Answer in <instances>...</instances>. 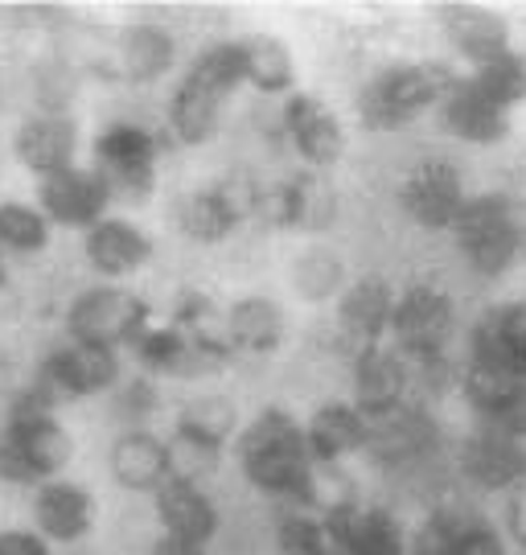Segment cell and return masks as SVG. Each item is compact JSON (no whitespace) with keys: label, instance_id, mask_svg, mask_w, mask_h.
Returning a JSON list of instances; mask_svg holds the SVG:
<instances>
[{"label":"cell","instance_id":"obj_1","mask_svg":"<svg viewBox=\"0 0 526 555\" xmlns=\"http://www.w3.org/2000/svg\"><path fill=\"white\" fill-rule=\"evenodd\" d=\"M239 469L252 481L259 494L268 498H293L309 502L312 486V456L305 444V424L293 420L284 408H264L259 416L239 433L234 440Z\"/></svg>","mask_w":526,"mask_h":555},{"label":"cell","instance_id":"obj_2","mask_svg":"<svg viewBox=\"0 0 526 555\" xmlns=\"http://www.w3.org/2000/svg\"><path fill=\"white\" fill-rule=\"evenodd\" d=\"M54 412L59 408H50L34 387H25L13 399L9 420L0 428V481L38 490L41 481H54L70 465L75 440Z\"/></svg>","mask_w":526,"mask_h":555},{"label":"cell","instance_id":"obj_3","mask_svg":"<svg viewBox=\"0 0 526 555\" xmlns=\"http://www.w3.org/2000/svg\"><path fill=\"white\" fill-rule=\"evenodd\" d=\"M243 87V50L239 41H218L210 50H202L194 66L181 75L174 100H169V128L181 144H206L215 140L222 107Z\"/></svg>","mask_w":526,"mask_h":555},{"label":"cell","instance_id":"obj_4","mask_svg":"<svg viewBox=\"0 0 526 555\" xmlns=\"http://www.w3.org/2000/svg\"><path fill=\"white\" fill-rule=\"evenodd\" d=\"M457 87V70L445 62H408L371 79L358 95V119L367 132H399Z\"/></svg>","mask_w":526,"mask_h":555},{"label":"cell","instance_id":"obj_5","mask_svg":"<svg viewBox=\"0 0 526 555\" xmlns=\"http://www.w3.org/2000/svg\"><path fill=\"white\" fill-rule=\"evenodd\" d=\"M457 235L461 256L477 276H502L518 263V231H523V215L506 194H477L465 198L461 215L449 227Z\"/></svg>","mask_w":526,"mask_h":555},{"label":"cell","instance_id":"obj_6","mask_svg":"<svg viewBox=\"0 0 526 555\" xmlns=\"http://www.w3.org/2000/svg\"><path fill=\"white\" fill-rule=\"evenodd\" d=\"M149 325H153L149 305L119 284H95V288L78 293L66 309V337L82 341V346L112 350V354H119L124 346L132 350Z\"/></svg>","mask_w":526,"mask_h":555},{"label":"cell","instance_id":"obj_7","mask_svg":"<svg viewBox=\"0 0 526 555\" xmlns=\"http://www.w3.org/2000/svg\"><path fill=\"white\" fill-rule=\"evenodd\" d=\"M91 169L103 185L112 190V198L149 202L156 190V137L140 124H112L103 128L91 144Z\"/></svg>","mask_w":526,"mask_h":555},{"label":"cell","instance_id":"obj_8","mask_svg":"<svg viewBox=\"0 0 526 555\" xmlns=\"http://www.w3.org/2000/svg\"><path fill=\"white\" fill-rule=\"evenodd\" d=\"M119 383V354L112 350H99V346H82V341H62L50 354L38 362V378H34V391H38L50 408L59 403H75V399H91L112 391Z\"/></svg>","mask_w":526,"mask_h":555},{"label":"cell","instance_id":"obj_9","mask_svg":"<svg viewBox=\"0 0 526 555\" xmlns=\"http://www.w3.org/2000/svg\"><path fill=\"white\" fill-rule=\"evenodd\" d=\"M390 337H395V350L403 362H436L449 346L452 330H457V309L452 300L432 288V284H415L403 297H395L390 309Z\"/></svg>","mask_w":526,"mask_h":555},{"label":"cell","instance_id":"obj_10","mask_svg":"<svg viewBox=\"0 0 526 555\" xmlns=\"http://www.w3.org/2000/svg\"><path fill=\"white\" fill-rule=\"evenodd\" d=\"M107 206H112V190L91 165H70L62 173L38 178V210L50 227L87 235L99 219H107Z\"/></svg>","mask_w":526,"mask_h":555},{"label":"cell","instance_id":"obj_11","mask_svg":"<svg viewBox=\"0 0 526 555\" xmlns=\"http://www.w3.org/2000/svg\"><path fill=\"white\" fill-rule=\"evenodd\" d=\"M399 206L415 227L424 231H449L452 219L465 206V181L461 169L445 157H428L411 165V173L399 185Z\"/></svg>","mask_w":526,"mask_h":555},{"label":"cell","instance_id":"obj_12","mask_svg":"<svg viewBox=\"0 0 526 555\" xmlns=\"http://www.w3.org/2000/svg\"><path fill=\"white\" fill-rule=\"evenodd\" d=\"M252 210H259V190L222 181V185H202L177 202V231L194 243H222L239 231V222Z\"/></svg>","mask_w":526,"mask_h":555},{"label":"cell","instance_id":"obj_13","mask_svg":"<svg viewBox=\"0 0 526 555\" xmlns=\"http://www.w3.org/2000/svg\"><path fill=\"white\" fill-rule=\"evenodd\" d=\"M473 366L526 378V300H506L482 313L473 325Z\"/></svg>","mask_w":526,"mask_h":555},{"label":"cell","instance_id":"obj_14","mask_svg":"<svg viewBox=\"0 0 526 555\" xmlns=\"http://www.w3.org/2000/svg\"><path fill=\"white\" fill-rule=\"evenodd\" d=\"M284 132H288L296 153L317 169H330L346 153V128H342L337 112L325 107L317 95H305V91H293L284 100Z\"/></svg>","mask_w":526,"mask_h":555},{"label":"cell","instance_id":"obj_15","mask_svg":"<svg viewBox=\"0 0 526 555\" xmlns=\"http://www.w3.org/2000/svg\"><path fill=\"white\" fill-rule=\"evenodd\" d=\"M75 153H78V124L66 112H34L29 119H21L17 137H13V157L29 173H38V178L70 169Z\"/></svg>","mask_w":526,"mask_h":555},{"label":"cell","instance_id":"obj_16","mask_svg":"<svg viewBox=\"0 0 526 555\" xmlns=\"http://www.w3.org/2000/svg\"><path fill=\"white\" fill-rule=\"evenodd\" d=\"M95 527V498L87 486L54 477L34 490V531L46 543H78Z\"/></svg>","mask_w":526,"mask_h":555},{"label":"cell","instance_id":"obj_17","mask_svg":"<svg viewBox=\"0 0 526 555\" xmlns=\"http://www.w3.org/2000/svg\"><path fill=\"white\" fill-rule=\"evenodd\" d=\"M403 391H408V362L390 346H362L354 358V408L367 420H379L403 408Z\"/></svg>","mask_w":526,"mask_h":555},{"label":"cell","instance_id":"obj_18","mask_svg":"<svg viewBox=\"0 0 526 555\" xmlns=\"http://www.w3.org/2000/svg\"><path fill=\"white\" fill-rule=\"evenodd\" d=\"M465 399L473 412L486 420L489 433H502L510 440H526V378L493 375L486 366H465Z\"/></svg>","mask_w":526,"mask_h":555},{"label":"cell","instance_id":"obj_19","mask_svg":"<svg viewBox=\"0 0 526 555\" xmlns=\"http://www.w3.org/2000/svg\"><path fill=\"white\" fill-rule=\"evenodd\" d=\"M82 256L91 263V272L103 280H124L149 268L153 259V238L140 231L137 222L128 219H99L87 235H82Z\"/></svg>","mask_w":526,"mask_h":555},{"label":"cell","instance_id":"obj_20","mask_svg":"<svg viewBox=\"0 0 526 555\" xmlns=\"http://www.w3.org/2000/svg\"><path fill=\"white\" fill-rule=\"evenodd\" d=\"M259 210L275 227H288V231H325L337 219V194L325 181L300 173V178L280 181L268 194H259Z\"/></svg>","mask_w":526,"mask_h":555},{"label":"cell","instance_id":"obj_21","mask_svg":"<svg viewBox=\"0 0 526 555\" xmlns=\"http://www.w3.org/2000/svg\"><path fill=\"white\" fill-rule=\"evenodd\" d=\"M112 477L132 494H156L174 477V449L149 428H128L119 433L112 453H107Z\"/></svg>","mask_w":526,"mask_h":555},{"label":"cell","instance_id":"obj_22","mask_svg":"<svg viewBox=\"0 0 526 555\" xmlns=\"http://www.w3.org/2000/svg\"><path fill=\"white\" fill-rule=\"evenodd\" d=\"M156 518L165 527V535L190 539V543H210L218 535V506L210 502V494L190 481V477L174 474L161 490L153 494Z\"/></svg>","mask_w":526,"mask_h":555},{"label":"cell","instance_id":"obj_23","mask_svg":"<svg viewBox=\"0 0 526 555\" xmlns=\"http://www.w3.org/2000/svg\"><path fill=\"white\" fill-rule=\"evenodd\" d=\"M440 128L465 144H498L510 137V112L486 100L473 79H457V87L440 100Z\"/></svg>","mask_w":526,"mask_h":555},{"label":"cell","instance_id":"obj_24","mask_svg":"<svg viewBox=\"0 0 526 555\" xmlns=\"http://www.w3.org/2000/svg\"><path fill=\"white\" fill-rule=\"evenodd\" d=\"M440 25H445V38L452 41V50L473 62V66H482V62L510 50L506 17L486 9V4H445Z\"/></svg>","mask_w":526,"mask_h":555},{"label":"cell","instance_id":"obj_25","mask_svg":"<svg viewBox=\"0 0 526 555\" xmlns=\"http://www.w3.org/2000/svg\"><path fill=\"white\" fill-rule=\"evenodd\" d=\"M325 527L333 539V555H408L403 527L387 511L354 506L346 515H330Z\"/></svg>","mask_w":526,"mask_h":555},{"label":"cell","instance_id":"obj_26","mask_svg":"<svg viewBox=\"0 0 526 555\" xmlns=\"http://www.w3.org/2000/svg\"><path fill=\"white\" fill-rule=\"evenodd\" d=\"M461 469L469 481H477L482 490H514L526 477V449L523 440H510L502 433L482 428L461 453Z\"/></svg>","mask_w":526,"mask_h":555},{"label":"cell","instance_id":"obj_27","mask_svg":"<svg viewBox=\"0 0 526 555\" xmlns=\"http://www.w3.org/2000/svg\"><path fill=\"white\" fill-rule=\"evenodd\" d=\"M177 41L161 25H124L116 38V70L128 82H156L174 70Z\"/></svg>","mask_w":526,"mask_h":555},{"label":"cell","instance_id":"obj_28","mask_svg":"<svg viewBox=\"0 0 526 555\" xmlns=\"http://www.w3.org/2000/svg\"><path fill=\"white\" fill-rule=\"evenodd\" d=\"M312 465H337L342 456L367 449V416L354 403H325L305 424Z\"/></svg>","mask_w":526,"mask_h":555},{"label":"cell","instance_id":"obj_29","mask_svg":"<svg viewBox=\"0 0 526 555\" xmlns=\"http://www.w3.org/2000/svg\"><path fill=\"white\" fill-rule=\"evenodd\" d=\"M132 354H137V362L149 375H165V378H202L210 375V371H218L215 362L202 354L177 325H149L144 337L132 346Z\"/></svg>","mask_w":526,"mask_h":555},{"label":"cell","instance_id":"obj_30","mask_svg":"<svg viewBox=\"0 0 526 555\" xmlns=\"http://www.w3.org/2000/svg\"><path fill=\"white\" fill-rule=\"evenodd\" d=\"M239 433V408L227 396H197L177 416V440L197 456H218Z\"/></svg>","mask_w":526,"mask_h":555},{"label":"cell","instance_id":"obj_31","mask_svg":"<svg viewBox=\"0 0 526 555\" xmlns=\"http://www.w3.org/2000/svg\"><path fill=\"white\" fill-rule=\"evenodd\" d=\"M390 309H395V288L383 276H362L342 288L337 297V321L342 330L358 341H379L390 325Z\"/></svg>","mask_w":526,"mask_h":555},{"label":"cell","instance_id":"obj_32","mask_svg":"<svg viewBox=\"0 0 526 555\" xmlns=\"http://www.w3.org/2000/svg\"><path fill=\"white\" fill-rule=\"evenodd\" d=\"M432 444H436V428H432V420L420 416V412L395 408L387 416L367 420V449H371L379 461L403 465V461L424 456Z\"/></svg>","mask_w":526,"mask_h":555},{"label":"cell","instance_id":"obj_33","mask_svg":"<svg viewBox=\"0 0 526 555\" xmlns=\"http://www.w3.org/2000/svg\"><path fill=\"white\" fill-rule=\"evenodd\" d=\"M284 309L272 297H243L227 309V337H231V350L243 354H275L280 341H284Z\"/></svg>","mask_w":526,"mask_h":555},{"label":"cell","instance_id":"obj_34","mask_svg":"<svg viewBox=\"0 0 526 555\" xmlns=\"http://www.w3.org/2000/svg\"><path fill=\"white\" fill-rule=\"evenodd\" d=\"M243 50V82H252L264 95H288L296 82L293 50L272 34H252L239 41Z\"/></svg>","mask_w":526,"mask_h":555},{"label":"cell","instance_id":"obj_35","mask_svg":"<svg viewBox=\"0 0 526 555\" xmlns=\"http://www.w3.org/2000/svg\"><path fill=\"white\" fill-rule=\"evenodd\" d=\"M174 325L194 341L202 354L215 362L218 371L234 358L231 337H227V313H222L210 297H202V293H185L181 305H177V313H174Z\"/></svg>","mask_w":526,"mask_h":555},{"label":"cell","instance_id":"obj_36","mask_svg":"<svg viewBox=\"0 0 526 555\" xmlns=\"http://www.w3.org/2000/svg\"><path fill=\"white\" fill-rule=\"evenodd\" d=\"M288 280H293L296 297L317 305V300L342 297V288H346V263H342V256L333 247H305L293 259Z\"/></svg>","mask_w":526,"mask_h":555},{"label":"cell","instance_id":"obj_37","mask_svg":"<svg viewBox=\"0 0 526 555\" xmlns=\"http://www.w3.org/2000/svg\"><path fill=\"white\" fill-rule=\"evenodd\" d=\"M50 222L29 202H4L0 206V256H38L50 247Z\"/></svg>","mask_w":526,"mask_h":555},{"label":"cell","instance_id":"obj_38","mask_svg":"<svg viewBox=\"0 0 526 555\" xmlns=\"http://www.w3.org/2000/svg\"><path fill=\"white\" fill-rule=\"evenodd\" d=\"M469 79H473V87H477L486 100L498 103L502 112H514L518 103H526V59L514 54V50L482 62V66H473Z\"/></svg>","mask_w":526,"mask_h":555},{"label":"cell","instance_id":"obj_39","mask_svg":"<svg viewBox=\"0 0 526 555\" xmlns=\"http://www.w3.org/2000/svg\"><path fill=\"white\" fill-rule=\"evenodd\" d=\"M275 547L280 555H333V539L325 518L284 515L275 527Z\"/></svg>","mask_w":526,"mask_h":555},{"label":"cell","instance_id":"obj_40","mask_svg":"<svg viewBox=\"0 0 526 555\" xmlns=\"http://www.w3.org/2000/svg\"><path fill=\"white\" fill-rule=\"evenodd\" d=\"M469 515L461 511H432L424 522H420V531L411 535L408 543V555H452V543H457V531H461V522Z\"/></svg>","mask_w":526,"mask_h":555},{"label":"cell","instance_id":"obj_41","mask_svg":"<svg viewBox=\"0 0 526 555\" xmlns=\"http://www.w3.org/2000/svg\"><path fill=\"white\" fill-rule=\"evenodd\" d=\"M452 555H506V543L502 535L482 522L477 515H469L461 522V531H457V543H452Z\"/></svg>","mask_w":526,"mask_h":555},{"label":"cell","instance_id":"obj_42","mask_svg":"<svg viewBox=\"0 0 526 555\" xmlns=\"http://www.w3.org/2000/svg\"><path fill=\"white\" fill-rule=\"evenodd\" d=\"M0 555H50V543L34 527H17V531H0Z\"/></svg>","mask_w":526,"mask_h":555},{"label":"cell","instance_id":"obj_43","mask_svg":"<svg viewBox=\"0 0 526 555\" xmlns=\"http://www.w3.org/2000/svg\"><path fill=\"white\" fill-rule=\"evenodd\" d=\"M510 539L518 543V547H526V477L510 490Z\"/></svg>","mask_w":526,"mask_h":555},{"label":"cell","instance_id":"obj_44","mask_svg":"<svg viewBox=\"0 0 526 555\" xmlns=\"http://www.w3.org/2000/svg\"><path fill=\"white\" fill-rule=\"evenodd\" d=\"M149 555H206L202 543H190V539H177V535H161L153 543V552Z\"/></svg>","mask_w":526,"mask_h":555},{"label":"cell","instance_id":"obj_45","mask_svg":"<svg viewBox=\"0 0 526 555\" xmlns=\"http://www.w3.org/2000/svg\"><path fill=\"white\" fill-rule=\"evenodd\" d=\"M518 259H526V219H523V231H518Z\"/></svg>","mask_w":526,"mask_h":555},{"label":"cell","instance_id":"obj_46","mask_svg":"<svg viewBox=\"0 0 526 555\" xmlns=\"http://www.w3.org/2000/svg\"><path fill=\"white\" fill-rule=\"evenodd\" d=\"M4 280H9V272H4V259H0V293H4Z\"/></svg>","mask_w":526,"mask_h":555}]
</instances>
